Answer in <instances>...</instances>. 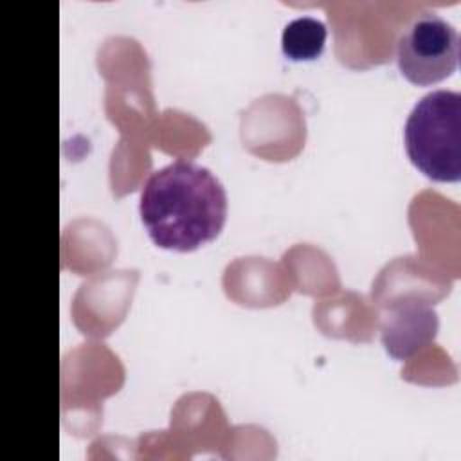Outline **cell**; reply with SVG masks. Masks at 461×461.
I'll return each instance as SVG.
<instances>
[{"label":"cell","mask_w":461,"mask_h":461,"mask_svg":"<svg viewBox=\"0 0 461 461\" xmlns=\"http://www.w3.org/2000/svg\"><path fill=\"white\" fill-rule=\"evenodd\" d=\"M139 214L155 245L189 252L212 241L223 229L227 193L209 167L176 158L148 175Z\"/></svg>","instance_id":"obj_1"},{"label":"cell","mask_w":461,"mask_h":461,"mask_svg":"<svg viewBox=\"0 0 461 461\" xmlns=\"http://www.w3.org/2000/svg\"><path fill=\"white\" fill-rule=\"evenodd\" d=\"M411 162L436 182L461 178V94L432 90L420 97L403 126Z\"/></svg>","instance_id":"obj_2"},{"label":"cell","mask_w":461,"mask_h":461,"mask_svg":"<svg viewBox=\"0 0 461 461\" xmlns=\"http://www.w3.org/2000/svg\"><path fill=\"white\" fill-rule=\"evenodd\" d=\"M459 45V32L448 20L436 11H421L398 36V68L414 85L439 83L456 72Z\"/></svg>","instance_id":"obj_3"},{"label":"cell","mask_w":461,"mask_h":461,"mask_svg":"<svg viewBox=\"0 0 461 461\" xmlns=\"http://www.w3.org/2000/svg\"><path fill=\"white\" fill-rule=\"evenodd\" d=\"M439 328L438 313L429 303L405 299L391 304L382 319V342L385 351L405 360L434 340Z\"/></svg>","instance_id":"obj_4"},{"label":"cell","mask_w":461,"mask_h":461,"mask_svg":"<svg viewBox=\"0 0 461 461\" xmlns=\"http://www.w3.org/2000/svg\"><path fill=\"white\" fill-rule=\"evenodd\" d=\"M328 29L315 16L303 14L286 22L281 32V50L292 61H308L322 54Z\"/></svg>","instance_id":"obj_5"}]
</instances>
